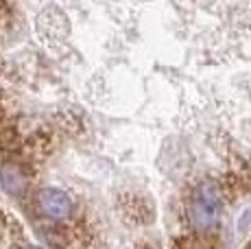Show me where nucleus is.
Segmentation results:
<instances>
[{
    "instance_id": "nucleus-4",
    "label": "nucleus",
    "mask_w": 251,
    "mask_h": 249,
    "mask_svg": "<svg viewBox=\"0 0 251 249\" xmlns=\"http://www.w3.org/2000/svg\"><path fill=\"white\" fill-rule=\"evenodd\" d=\"M20 249H40V247H35V245H24V247H20Z\"/></svg>"
},
{
    "instance_id": "nucleus-5",
    "label": "nucleus",
    "mask_w": 251,
    "mask_h": 249,
    "mask_svg": "<svg viewBox=\"0 0 251 249\" xmlns=\"http://www.w3.org/2000/svg\"><path fill=\"white\" fill-rule=\"evenodd\" d=\"M247 249H251V243H249V247H247Z\"/></svg>"
},
{
    "instance_id": "nucleus-3",
    "label": "nucleus",
    "mask_w": 251,
    "mask_h": 249,
    "mask_svg": "<svg viewBox=\"0 0 251 249\" xmlns=\"http://www.w3.org/2000/svg\"><path fill=\"white\" fill-rule=\"evenodd\" d=\"M177 249H207L203 241H199V238H190V241H186L183 245H179Z\"/></svg>"
},
{
    "instance_id": "nucleus-2",
    "label": "nucleus",
    "mask_w": 251,
    "mask_h": 249,
    "mask_svg": "<svg viewBox=\"0 0 251 249\" xmlns=\"http://www.w3.org/2000/svg\"><path fill=\"white\" fill-rule=\"evenodd\" d=\"M35 205L50 221H66L75 212V203H72L70 195H66L59 188H42L35 197Z\"/></svg>"
},
{
    "instance_id": "nucleus-1",
    "label": "nucleus",
    "mask_w": 251,
    "mask_h": 249,
    "mask_svg": "<svg viewBox=\"0 0 251 249\" xmlns=\"http://www.w3.org/2000/svg\"><path fill=\"white\" fill-rule=\"evenodd\" d=\"M225 203V186L221 181H203L195 188L188 203V221L195 229L205 232L214 227Z\"/></svg>"
}]
</instances>
